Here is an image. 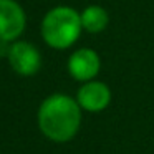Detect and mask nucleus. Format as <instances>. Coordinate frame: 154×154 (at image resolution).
I'll return each mask as SVG.
<instances>
[{
    "label": "nucleus",
    "instance_id": "4",
    "mask_svg": "<svg viewBox=\"0 0 154 154\" xmlns=\"http://www.w3.org/2000/svg\"><path fill=\"white\" fill-rule=\"evenodd\" d=\"M8 61L22 76H32L42 66L40 51L28 42H15L8 48Z\"/></svg>",
    "mask_w": 154,
    "mask_h": 154
},
{
    "label": "nucleus",
    "instance_id": "7",
    "mask_svg": "<svg viewBox=\"0 0 154 154\" xmlns=\"http://www.w3.org/2000/svg\"><path fill=\"white\" fill-rule=\"evenodd\" d=\"M81 27L90 33H100L109 23V14L100 5H90L80 14Z\"/></svg>",
    "mask_w": 154,
    "mask_h": 154
},
{
    "label": "nucleus",
    "instance_id": "6",
    "mask_svg": "<svg viewBox=\"0 0 154 154\" xmlns=\"http://www.w3.org/2000/svg\"><path fill=\"white\" fill-rule=\"evenodd\" d=\"M76 101L81 109L90 113H100L111 103V90L103 81H88L78 90Z\"/></svg>",
    "mask_w": 154,
    "mask_h": 154
},
{
    "label": "nucleus",
    "instance_id": "2",
    "mask_svg": "<svg viewBox=\"0 0 154 154\" xmlns=\"http://www.w3.org/2000/svg\"><path fill=\"white\" fill-rule=\"evenodd\" d=\"M81 30V17L71 7L51 8L42 22V37L45 43L57 50L70 48L78 40Z\"/></svg>",
    "mask_w": 154,
    "mask_h": 154
},
{
    "label": "nucleus",
    "instance_id": "3",
    "mask_svg": "<svg viewBox=\"0 0 154 154\" xmlns=\"http://www.w3.org/2000/svg\"><path fill=\"white\" fill-rule=\"evenodd\" d=\"M27 17L15 0H0V42L17 40L25 30Z\"/></svg>",
    "mask_w": 154,
    "mask_h": 154
},
{
    "label": "nucleus",
    "instance_id": "1",
    "mask_svg": "<svg viewBox=\"0 0 154 154\" xmlns=\"http://www.w3.org/2000/svg\"><path fill=\"white\" fill-rule=\"evenodd\" d=\"M38 126L53 143L73 139L81 126V108L78 101L63 93L48 96L38 108Z\"/></svg>",
    "mask_w": 154,
    "mask_h": 154
},
{
    "label": "nucleus",
    "instance_id": "5",
    "mask_svg": "<svg viewBox=\"0 0 154 154\" xmlns=\"http://www.w3.org/2000/svg\"><path fill=\"white\" fill-rule=\"evenodd\" d=\"M101 60L100 55L91 48H80L68 60V71L76 81H93L100 73Z\"/></svg>",
    "mask_w": 154,
    "mask_h": 154
}]
</instances>
